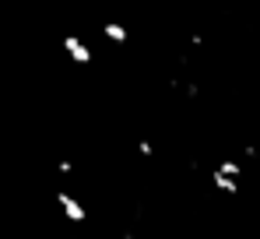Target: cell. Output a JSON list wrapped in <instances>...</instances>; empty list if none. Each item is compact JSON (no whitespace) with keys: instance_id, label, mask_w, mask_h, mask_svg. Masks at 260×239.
I'll return each mask as SVG.
<instances>
[{"instance_id":"6da1fadb","label":"cell","mask_w":260,"mask_h":239,"mask_svg":"<svg viewBox=\"0 0 260 239\" xmlns=\"http://www.w3.org/2000/svg\"><path fill=\"white\" fill-rule=\"evenodd\" d=\"M63 49H67V56H71L74 64H91V49H88L78 36H63Z\"/></svg>"},{"instance_id":"5b68a950","label":"cell","mask_w":260,"mask_h":239,"mask_svg":"<svg viewBox=\"0 0 260 239\" xmlns=\"http://www.w3.org/2000/svg\"><path fill=\"white\" fill-rule=\"evenodd\" d=\"M218 172H225V176H239V162H221Z\"/></svg>"},{"instance_id":"3957f363","label":"cell","mask_w":260,"mask_h":239,"mask_svg":"<svg viewBox=\"0 0 260 239\" xmlns=\"http://www.w3.org/2000/svg\"><path fill=\"white\" fill-rule=\"evenodd\" d=\"M102 32H106V39H109V42H127V28H123L120 21H106Z\"/></svg>"},{"instance_id":"277c9868","label":"cell","mask_w":260,"mask_h":239,"mask_svg":"<svg viewBox=\"0 0 260 239\" xmlns=\"http://www.w3.org/2000/svg\"><path fill=\"white\" fill-rule=\"evenodd\" d=\"M215 187H218V190H225V194H236V176L215 172Z\"/></svg>"},{"instance_id":"7a4b0ae2","label":"cell","mask_w":260,"mask_h":239,"mask_svg":"<svg viewBox=\"0 0 260 239\" xmlns=\"http://www.w3.org/2000/svg\"><path fill=\"white\" fill-rule=\"evenodd\" d=\"M56 200H60V207H63V215H67L71 222H85V218H88V211H85V207H81L74 197H71V194H60Z\"/></svg>"}]
</instances>
